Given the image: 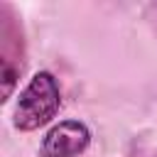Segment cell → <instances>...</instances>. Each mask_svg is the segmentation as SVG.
<instances>
[{"label": "cell", "mask_w": 157, "mask_h": 157, "mask_svg": "<svg viewBox=\"0 0 157 157\" xmlns=\"http://www.w3.org/2000/svg\"><path fill=\"white\" fill-rule=\"evenodd\" d=\"M88 142H91V132L83 123L64 120L44 135L39 155L42 157H76L88 147Z\"/></svg>", "instance_id": "2"}, {"label": "cell", "mask_w": 157, "mask_h": 157, "mask_svg": "<svg viewBox=\"0 0 157 157\" xmlns=\"http://www.w3.org/2000/svg\"><path fill=\"white\" fill-rule=\"evenodd\" d=\"M61 105V93L56 86V78L49 71H39L29 78L25 91L17 98L15 105V128L20 130H37L47 125Z\"/></svg>", "instance_id": "1"}]
</instances>
